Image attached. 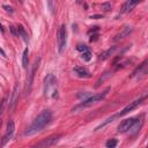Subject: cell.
Listing matches in <instances>:
<instances>
[{"mask_svg":"<svg viewBox=\"0 0 148 148\" xmlns=\"http://www.w3.org/2000/svg\"><path fill=\"white\" fill-rule=\"evenodd\" d=\"M52 119V112L50 110H43L30 124V126L24 131V135H34L43 131V128L51 121Z\"/></svg>","mask_w":148,"mask_h":148,"instance_id":"cell-1","label":"cell"},{"mask_svg":"<svg viewBox=\"0 0 148 148\" xmlns=\"http://www.w3.org/2000/svg\"><path fill=\"white\" fill-rule=\"evenodd\" d=\"M44 95L46 97L57 98L58 90H57V79L53 74H47L44 79Z\"/></svg>","mask_w":148,"mask_h":148,"instance_id":"cell-2","label":"cell"},{"mask_svg":"<svg viewBox=\"0 0 148 148\" xmlns=\"http://www.w3.org/2000/svg\"><path fill=\"white\" fill-rule=\"evenodd\" d=\"M109 90H110V88H106L104 91L98 92V94H96V95H92V96L88 97L87 99H83L80 104H77L76 106H74V108L72 109V112L77 111V110H81V109H84V108H89V106H91L92 104H95V103H97V102L102 101V99L108 95Z\"/></svg>","mask_w":148,"mask_h":148,"instance_id":"cell-3","label":"cell"},{"mask_svg":"<svg viewBox=\"0 0 148 148\" xmlns=\"http://www.w3.org/2000/svg\"><path fill=\"white\" fill-rule=\"evenodd\" d=\"M148 96V91L147 92H145L143 95H140L139 97H136L135 99H133L132 102H130L120 112H118V113H116L117 114V118H119V117H123V116H125V114H127L128 112H131L132 110H134L136 106H139L143 101H145V98Z\"/></svg>","mask_w":148,"mask_h":148,"instance_id":"cell-4","label":"cell"},{"mask_svg":"<svg viewBox=\"0 0 148 148\" xmlns=\"http://www.w3.org/2000/svg\"><path fill=\"white\" fill-rule=\"evenodd\" d=\"M67 45V29L65 24H61L58 30V51L60 54L64 53Z\"/></svg>","mask_w":148,"mask_h":148,"instance_id":"cell-5","label":"cell"},{"mask_svg":"<svg viewBox=\"0 0 148 148\" xmlns=\"http://www.w3.org/2000/svg\"><path fill=\"white\" fill-rule=\"evenodd\" d=\"M39 62H40V58H36L35 61H34V65L31 66L30 68V72L28 74V77H27V84H25V95H29L30 94V90H31V87H32V82H34V76H35V73L37 72L38 67H39Z\"/></svg>","mask_w":148,"mask_h":148,"instance_id":"cell-6","label":"cell"},{"mask_svg":"<svg viewBox=\"0 0 148 148\" xmlns=\"http://www.w3.org/2000/svg\"><path fill=\"white\" fill-rule=\"evenodd\" d=\"M148 73V60H145L142 64H140L131 74V79L135 80V81H140L141 79H143L146 76V74Z\"/></svg>","mask_w":148,"mask_h":148,"instance_id":"cell-7","label":"cell"},{"mask_svg":"<svg viewBox=\"0 0 148 148\" xmlns=\"http://www.w3.org/2000/svg\"><path fill=\"white\" fill-rule=\"evenodd\" d=\"M143 123H145V116L143 114H141L140 117H138L136 119H135V121H134V124L131 126V128L128 130V133L131 134V135H136L139 132H140V130H141V127H142V125H143Z\"/></svg>","mask_w":148,"mask_h":148,"instance_id":"cell-8","label":"cell"},{"mask_svg":"<svg viewBox=\"0 0 148 148\" xmlns=\"http://www.w3.org/2000/svg\"><path fill=\"white\" fill-rule=\"evenodd\" d=\"M14 131H15V124H14V121H13V120H9V121L7 123L6 133H5L3 138H2V142H1V145H2V146H5V145H6V143L12 139V136H13V134H14Z\"/></svg>","mask_w":148,"mask_h":148,"instance_id":"cell-9","label":"cell"},{"mask_svg":"<svg viewBox=\"0 0 148 148\" xmlns=\"http://www.w3.org/2000/svg\"><path fill=\"white\" fill-rule=\"evenodd\" d=\"M17 101H18V86L15 84L14 86V89L12 91V95L9 97V102H8V110L9 111L14 110V108L17 104Z\"/></svg>","mask_w":148,"mask_h":148,"instance_id":"cell-10","label":"cell"},{"mask_svg":"<svg viewBox=\"0 0 148 148\" xmlns=\"http://www.w3.org/2000/svg\"><path fill=\"white\" fill-rule=\"evenodd\" d=\"M134 121H135V118H126V119L121 120V123H120L119 126H118V132H119V133L128 132V130H130L131 126L134 124Z\"/></svg>","mask_w":148,"mask_h":148,"instance_id":"cell-11","label":"cell"},{"mask_svg":"<svg viewBox=\"0 0 148 148\" xmlns=\"http://www.w3.org/2000/svg\"><path fill=\"white\" fill-rule=\"evenodd\" d=\"M60 138H61L60 134L52 135V136H50V138H47V139H45V140H43V141L36 143V147H49V146H53L54 143H57V142L59 141Z\"/></svg>","mask_w":148,"mask_h":148,"instance_id":"cell-12","label":"cell"},{"mask_svg":"<svg viewBox=\"0 0 148 148\" xmlns=\"http://www.w3.org/2000/svg\"><path fill=\"white\" fill-rule=\"evenodd\" d=\"M139 2H140V0H127V1L123 5L121 13H123V14H126V13L132 12V9H133Z\"/></svg>","mask_w":148,"mask_h":148,"instance_id":"cell-13","label":"cell"},{"mask_svg":"<svg viewBox=\"0 0 148 148\" xmlns=\"http://www.w3.org/2000/svg\"><path fill=\"white\" fill-rule=\"evenodd\" d=\"M132 30H133V28L132 27H130V25H127V27H125L120 32H118L116 36H114V38H113V40L114 42H118V40H120V39H123V38H125V37H127L131 32H132Z\"/></svg>","mask_w":148,"mask_h":148,"instance_id":"cell-14","label":"cell"},{"mask_svg":"<svg viewBox=\"0 0 148 148\" xmlns=\"http://www.w3.org/2000/svg\"><path fill=\"white\" fill-rule=\"evenodd\" d=\"M74 72L79 77H83V79H88L91 76V74L83 67H74Z\"/></svg>","mask_w":148,"mask_h":148,"instance_id":"cell-15","label":"cell"},{"mask_svg":"<svg viewBox=\"0 0 148 148\" xmlns=\"http://www.w3.org/2000/svg\"><path fill=\"white\" fill-rule=\"evenodd\" d=\"M117 50V46H111L110 49H108V50H105L104 52H102L101 54H99V57H98V59L99 60H106L108 58H110L112 54H113V52Z\"/></svg>","mask_w":148,"mask_h":148,"instance_id":"cell-16","label":"cell"},{"mask_svg":"<svg viewBox=\"0 0 148 148\" xmlns=\"http://www.w3.org/2000/svg\"><path fill=\"white\" fill-rule=\"evenodd\" d=\"M16 28H17V35H18V36H21L25 43H28V42H29V36H28L27 31L24 30V28H23L22 25H17Z\"/></svg>","mask_w":148,"mask_h":148,"instance_id":"cell-17","label":"cell"},{"mask_svg":"<svg viewBox=\"0 0 148 148\" xmlns=\"http://www.w3.org/2000/svg\"><path fill=\"white\" fill-rule=\"evenodd\" d=\"M28 56H29V50L27 47V49H24L23 54H22V66H23L24 69H27L28 65H29V57Z\"/></svg>","mask_w":148,"mask_h":148,"instance_id":"cell-18","label":"cell"},{"mask_svg":"<svg viewBox=\"0 0 148 148\" xmlns=\"http://www.w3.org/2000/svg\"><path fill=\"white\" fill-rule=\"evenodd\" d=\"M47 2V7L51 12V14H54V9H56V0H46Z\"/></svg>","mask_w":148,"mask_h":148,"instance_id":"cell-19","label":"cell"},{"mask_svg":"<svg viewBox=\"0 0 148 148\" xmlns=\"http://www.w3.org/2000/svg\"><path fill=\"white\" fill-rule=\"evenodd\" d=\"M81 58H82L84 61H89V60L91 59V52H90V50L82 52V54H81Z\"/></svg>","mask_w":148,"mask_h":148,"instance_id":"cell-20","label":"cell"},{"mask_svg":"<svg viewBox=\"0 0 148 148\" xmlns=\"http://www.w3.org/2000/svg\"><path fill=\"white\" fill-rule=\"evenodd\" d=\"M105 146H106L108 148H113V147L117 146V140H116V139H110V140L106 141Z\"/></svg>","mask_w":148,"mask_h":148,"instance_id":"cell-21","label":"cell"},{"mask_svg":"<svg viewBox=\"0 0 148 148\" xmlns=\"http://www.w3.org/2000/svg\"><path fill=\"white\" fill-rule=\"evenodd\" d=\"M76 50H77V51H81V52H84V51H88L89 49H88V46L84 45V44H79V45L76 46Z\"/></svg>","mask_w":148,"mask_h":148,"instance_id":"cell-22","label":"cell"},{"mask_svg":"<svg viewBox=\"0 0 148 148\" xmlns=\"http://www.w3.org/2000/svg\"><path fill=\"white\" fill-rule=\"evenodd\" d=\"M101 7H102V9H103V10H105V12H108V10H110V9H111V5H110L109 2L102 3V5H101Z\"/></svg>","mask_w":148,"mask_h":148,"instance_id":"cell-23","label":"cell"},{"mask_svg":"<svg viewBox=\"0 0 148 148\" xmlns=\"http://www.w3.org/2000/svg\"><path fill=\"white\" fill-rule=\"evenodd\" d=\"M109 75H110V74H109V73H105V74H104V76H103V77H102V76H101V77H99V80H98V81H97V82H96V86H95V87H98V86H99V84H101V82H103V81H104V80H105V79H106V77H108V76H109Z\"/></svg>","mask_w":148,"mask_h":148,"instance_id":"cell-24","label":"cell"},{"mask_svg":"<svg viewBox=\"0 0 148 148\" xmlns=\"http://www.w3.org/2000/svg\"><path fill=\"white\" fill-rule=\"evenodd\" d=\"M5 9H6V12H9V13H13V8L10 7V6H7V5H3L2 6Z\"/></svg>","mask_w":148,"mask_h":148,"instance_id":"cell-25","label":"cell"},{"mask_svg":"<svg viewBox=\"0 0 148 148\" xmlns=\"http://www.w3.org/2000/svg\"><path fill=\"white\" fill-rule=\"evenodd\" d=\"M90 18H103V15H91Z\"/></svg>","mask_w":148,"mask_h":148,"instance_id":"cell-26","label":"cell"},{"mask_svg":"<svg viewBox=\"0 0 148 148\" xmlns=\"http://www.w3.org/2000/svg\"><path fill=\"white\" fill-rule=\"evenodd\" d=\"M97 36H98V35H92V36L90 37V42H92V40H96V39H97Z\"/></svg>","mask_w":148,"mask_h":148,"instance_id":"cell-27","label":"cell"},{"mask_svg":"<svg viewBox=\"0 0 148 148\" xmlns=\"http://www.w3.org/2000/svg\"><path fill=\"white\" fill-rule=\"evenodd\" d=\"M75 1H76L77 3H81V2H82V0H75Z\"/></svg>","mask_w":148,"mask_h":148,"instance_id":"cell-28","label":"cell"},{"mask_svg":"<svg viewBox=\"0 0 148 148\" xmlns=\"http://www.w3.org/2000/svg\"><path fill=\"white\" fill-rule=\"evenodd\" d=\"M18 1H20V2H22V0H18Z\"/></svg>","mask_w":148,"mask_h":148,"instance_id":"cell-29","label":"cell"},{"mask_svg":"<svg viewBox=\"0 0 148 148\" xmlns=\"http://www.w3.org/2000/svg\"><path fill=\"white\" fill-rule=\"evenodd\" d=\"M147 146H148V141H147Z\"/></svg>","mask_w":148,"mask_h":148,"instance_id":"cell-30","label":"cell"}]
</instances>
